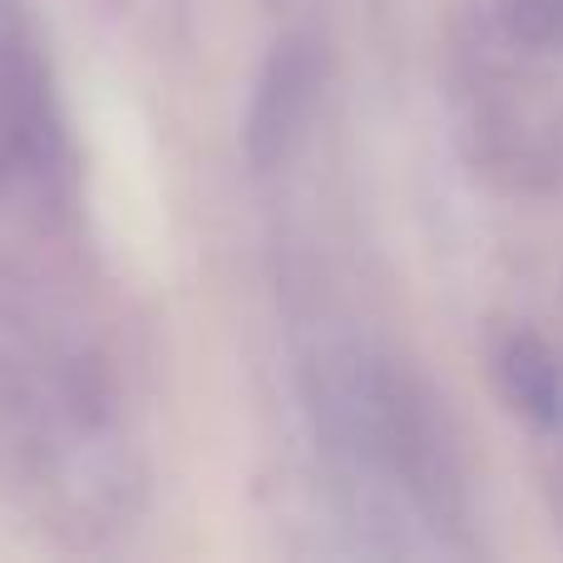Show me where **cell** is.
<instances>
[{
	"mask_svg": "<svg viewBox=\"0 0 563 563\" xmlns=\"http://www.w3.org/2000/svg\"><path fill=\"white\" fill-rule=\"evenodd\" d=\"M499 371H505V386L515 396L519 410H529L534 420H559V400H563V376L544 346L534 336H515L509 351L499 356Z\"/></svg>",
	"mask_w": 563,
	"mask_h": 563,
	"instance_id": "1",
	"label": "cell"
}]
</instances>
